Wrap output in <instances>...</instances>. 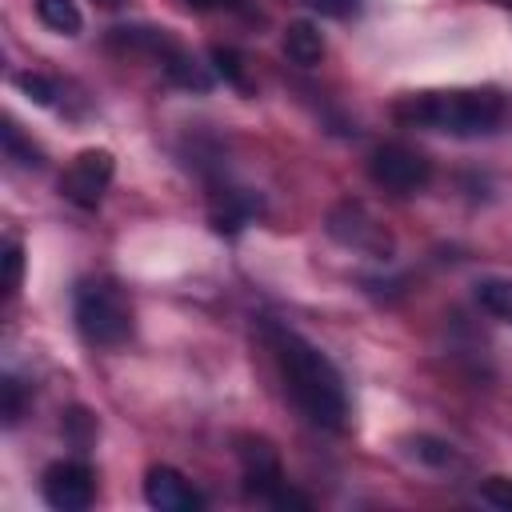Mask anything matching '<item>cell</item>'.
<instances>
[{
    "instance_id": "cell-1",
    "label": "cell",
    "mask_w": 512,
    "mask_h": 512,
    "mask_svg": "<svg viewBox=\"0 0 512 512\" xmlns=\"http://www.w3.org/2000/svg\"><path fill=\"white\" fill-rule=\"evenodd\" d=\"M268 348L276 356V368L284 376V388L292 396V404L324 432H344L348 424V392L344 380L336 372V364L308 344L300 332L284 328V324H264Z\"/></svg>"
},
{
    "instance_id": "cell-2",
    "label": "cell",
    "mask_w": 512,
    "mask_h": 512,
    "mask_svg": "<svg viewBox=\"0 0 512 512\" xmlns=\"http://www.w3.org/2000/svg\"><path fill=\"white\" fill-rule=\"evenodd\" d=\"M508 100L496 88H448V92H408L392 104L396 124L448 132L460 140L488 136L500 128Z\"/></svg>"
},
{
    "instance_id": "cell-3",
    "label": "cell",
    "mask_w": 512,
    "mask_h": 512,
    "mask_svg": "<svg viewBox=\"0 0 512 512\" xmlns=\"http://www.w3.org/2000/svg\"><path fill=\"white\" fill-rule=\"evenodd\" d=\"M76 332L92 348H120L132 336V304L116 280H84L72 300Z\"/></svg>"
},
{
    "instance_id": "cell-4",
    "label": "cell",
    "mask_w": 512,
    "mask_h": 512,
    "mask_svg": "<svg viewBox=\"0 0 512 512\" xmlns=\"http://www.w3.org/2000/svg\"><path fill=\"white\" fill-rule=\"evenodd\" d=\"M368 176L376 188L396 192V196H416L432 180V160L408 144H380L368 156Z\"/></svg>"
},
{
    "instance_id": "cell-5",
    "label": "cell",
    "mask_w": 512,
    "mask_h": 512,
    "mask_svg": "<svg viewBox=\"0 0 512 512\" xmlns=\"http://www.w3.org/2000/svg\"><path fill=\"white\" fill-rule=\"evenodd\" d=\"M328 236L344 248H356V252H368L376 260H388L392 256V236L388 228L360 204V200H340L328 208V220H324Z\"/></svg>"
},
{
    "instance_id": "cell-6",
    "label": "cell",
    "mask_w": 512,
    "mask_h": 512,
    "mask_svg": "<svg viewBox=\"0 0 512 512\" xmlns=\"http://www.w3.org/2000/svg\"><path fill=\"white\" fill-rule=\"evenodd\" d=\"M112 176H116V156H112L108 148H84V152H76V160L64 168V176H60V196H64L68 204L84 208V212H96L100 200H104V192H108V184H112Z\"/></svg>"
},
{
    "instance_id": "cell-7",
    "label": "cell",
    "mask_w": 512,
    "mask_h": 512,
    "mask_svg": "<svg viewBox=\"0 0 512 512\" xmlns=\"http://www.w3.org/2000/svg\"><path fill=\"white\" fill-rule=\"evenodd\" d=\"M236 456H240V472H244V492L252 500L272 504L288 488L280 456L264 436H236Z\"/></svg>"
},
{
    "instance_id": "cell-8",
    "label": "cell",
    "mask_w": 512,
    "mask_h": 512,
    "mask_svg": "<svg viewBox=\"0 0 512 512\" xmlns=\"http://www.w3.org/2000/svg\"><path fill=\"white\" fill-rule=\"evenodd\" d=\"M40 492H44V504L56 512H84L96 500V476L84 460H56L44 468Z\"/></svg>"
},
{
    "instance_id": "cell-9",
    "label": "cell",
    "mask_w": 512,
    "mask_h": 512,
    "mask_svg": "<svg viewBox=\"0 0 512 512\" xmlns=\"http://www.w3.org/2000/svg\"><path fill=\"white\" fill-rule=\"evenodd\" d=\"M144 500L156 512H196V508H204V496L172 464H152L144 472Z\"/></svg>"
},
{
    "instance_id": "cell-10",
    "label": "cell",
    "mask_w": 512,
    "mask_h": 512,
    "mask_svg": "<svg viewBox=\"0 0 512 512\" xmlns=\"http://www.w3.org/2000/svg\"><path fill=\"white\" fill-rule=\"evenodd\" d=\"M108 48H116V52H148V56L164 60L180 44L168 36V28H112L108 32Z\"/></svg>"
},
{
    "instance_id": "cell-11",
    "label": "cell",
    "mask_w": 512,
    "mask_h": 512,
    "mask_svg": "<svg viewBox=\"0 0 512 512\" xmlns=\"http://www.w3.org/2000/svg\"><path fill=\"white\" fill-rule=\"evenodd\" d=\"M280 44H284V56L300 68H316L324 60V32L312 20H288Z\"/></svg>"
},
{
    "instance_id": "cell-12",
    "label": "cell",
    "mask_w": 512,
    "mask_h": 512,
    "mask_svg": "<svg viewBox=\"0 0 512 512\" xmlns=\"http://www.w3.org/2000/svg\"><path fill=\"white\" fill-rule=\"evenodd\" d=\"M160 68H164V76H168L176 88H188V92H208V88H212V72H208L196 56H188L184 48H176L172 56H164Z\"/></svg>"
},
{
    "instance_id": "cell-13",
    "label": "cell",
    "mask_w": 512,
    "mask_h": 512,
    "mask_svg": "<svg viewBox=\"0 0 512 512\" xmlns=\"http://www.w3.org/2000/svg\"><path fill=\"white\" fill-rule=\"evenodd\" d=\"M36 16L44 28L60 32V36H76L84 28V16L76 8V0H36Z\"/></svg>"
},
{
    "instance_id": "cell-14",
    "label": "cell",
    "mask_w": 512,
    "mask_h": 512,
    "mask_svg": "<svg viewBox=\"0 0 512 512\" xmlns=\"http://www.w3.org/2000/svg\"><path fill=\"white\" fill-rule=\"evenodd\" d=\"M208 60H212V72H216L224 84H232V88H240V92H252V80H248V72H244V56H240L236 48L212 44Z\"/></svg>"
},
{
    "instance_id": "cell-15",
    "label": "cell",
    "mask_w": 512,
    "mask_h": 512,
    "mask_svg": "<svg viewBox=\"0 0 512 512\" xmlns=\"http://www.w3.org/2000/svg\"><path fill=\"white\" fill-rule=\"evenodd\" d=\"M476 300L484 312H492L496 320L512 324V280H480L476 284Z\"/></svg>"
},
{
    "instance_id": "cell-16",
    "label": "cell",
    "mask_w": 512,
    "mask_h": 512,
    "mask_svg": "<svg viewBox=\"0 0 512 512\" xmlns=\"http://www.w3.org/2000/svg\"><path fill=\"white\" fill-rule=\"evenodd\" d=\"M60 428H64V436H68L76 448H88V444H96V436H100V420H96L88 408H80V404L64 412Z\"/></svg>"
},
{
    "instance_id": "cell-17",
    "label": "cell",
    "mask_w": 512,
    "mask_h": 512,
    "mask_svg": "<svg viewBox=\"0 0 512 512\" xmlns=\"http://www.w3.org/2000/svg\"><path fill=\"white\" fill-rule=\"evenodd\" d=\"M4 152H8V160H16L20 168H40V164H44V152H40L12 120L4 124Z\"/></svg>"
},
{
    "instance_id": "cell-18",
    "label": "cell",
    "mask_w": 512,
    "mask_h": 512,
    "mask_svg": "<svg viewBox=\"0 0 512 512\" xmlns=\"http://www.w3.org/2000/svg\"><path fill=\"white\" fill-rule=\"evenodd\" d=\"M12 84H16L32 104H40V108H52V104H56V96H60V92H56V84H52L48 76H40V72H16V76H12Z\"/></svg>"
},
{
    "instance_id": "cell-19",
    "label": "cell",
    "mask_w": 512,
    "mask_h": 512,
    "mask_svg": "<svg viewBox=\"0 0 512 512\" xmlns=\"http://www.w3.org/2000/svg\"><path fill=\"white\" fill-rule=\"evenodd\" d=\"M0 416H4V428H16L24 416V384L16 376L0 380Z\"/></svg>"
},
{
    "instance_id": "cell-20",
    "label": "cell",
    "mask_w": 512,
    "mask_h": 512,
    "mask_svg": "<svg viewBox=\"0 0 512 512\" xmlns=\"http://www.w3.org/2000/svg\"><path fill=\"white\" fill-rule=\"evenodd\" d=\"M412 456L424 460V464H432V468H444V464L456 460L452 444H448V440H436V436H416V440H412Z\"/></svg>"
},
{
    "instance_id": "cell-21",
    "label": "cell",
    "mask_w": 512,
    "mask_h": 512,
    "mask_svg": "<svg viewBox=\"0 0 512 512\" xmlns=\"http://www.w3.org/2000/svg\"><path fill=\"white\" fill-rule=\"evenodd\" d=\"M20 280H24V244L8 240L4 244V296H16Z\"/></svg>"
},
{
    "instance_id": "cell-22",
    "label": "cell",
    "mask_w": 512,
    "mask_h": 512,
    "mask_svg": "<svg viewBox=\"0 0 512 512\" xmlns=\"http://www.w3.org/2000/svg\"><path fill=\"white\" fill-rule=\"evenodd\" d=\"M480 496L492 508H512V476H488V480H480Z\"/></svg>"
},
{
    "instance_id": "cell-23",
    "label": "cell",
    "mask_w": 512,
    "mask_h": 512,
    "mask_svg": "<svg viewBox=\"0 0 512 512\" xmlns=\"http://www.w3.org/2000/svg\"><path fill=\"white\" fill-rule=\"evenodd\" d=\"M304 4L316 8L320 16H332V20H344V16H352L360 8V0H304Z\"/></svg>"
},
{
    "instance_id": "cell-24",
    "label": "cell",
    "mask_w": 512,
    "mask_h": 512,
    "mask_svg": "<svg viewBox=\"0 0 512 512\" xmlns=\"http://www.w3.org/2000/svg\"><path fill=\"white\" fill-rule=\"evenodd\" d=\"M272 508H312V500H308L304 492H296V488H284V492L272 500Z\"/></svg>"
},
{
    "instance_id": "cell-25",
    "label": "cell",
    "mask_w": 512,
    "mask_h": 512,
    "mask_svg": "<svg viewBox=\"0 0 512 512\" xmlns=\"http://www.w3.org/2000/svg\"><path fill=\"white\" fill-rule=\"evenodd\" d=\"M192 8H224V4H236V0H188Z\"/></svg>"
},
{
    "instance_id": "cell-26",
    "label": "cell",
    "mask_w": 512,
    "mask_h": 512,
    "mask_svg": "<svg viewBox=\"0 0 512 512\" xmlns=\"http://www.w3.org/2000/svg\"><path fill=\"white\" fill-rule=\"evenodd\" d=\"M96 4H100V8H124L128 0H96Z\"/></svg>"
},
{
    "instance_id": "cell-27",
    "label": "cell",
    "mask_w": 512,
    "mask_h": 512,
    "mask_svg": "<svg viewBox=\"0 0 512 512\" xmlns=\"http://www.w3.org/2000/svg\"><path fill=\"white\" fill-rule=\"evenodd\" d=\"M504 4H512V0H504Z\"/></svg>"
}]
</instances>
